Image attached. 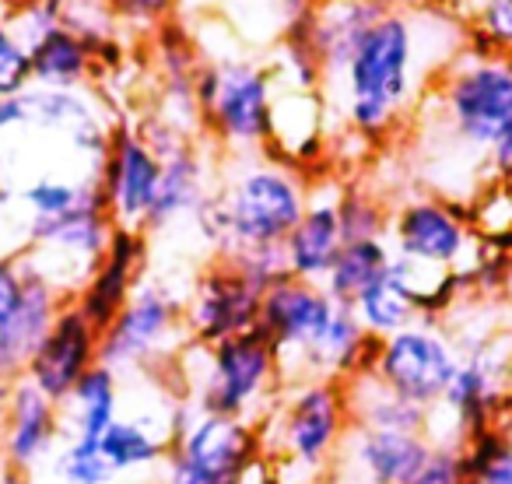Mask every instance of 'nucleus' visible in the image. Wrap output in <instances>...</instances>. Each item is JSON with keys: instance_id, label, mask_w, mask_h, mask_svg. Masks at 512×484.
<instances>
[{"instance_id": "nucleus-1", "label": "nucleus", "mask_w": 512, "mask_h": 484, "mask_svg": "<svg viewBox=\"0 0 512 484\" xmlns=\"http://www.w3.org/2000/svg\"><path fill=\"white\" fill-rule=\"evenodd\" d=\"M470 25L453 11L386 8L369 29L341 81V109L348 127L365 141H383L421 106L428 81L467 50Z\"/></svg>"}, {"instance_id": "nucleus-2", "label": "nucleus", "mask_w": 512, "mask_h": 484, "mask_svg": "<svg viewBox=\"0 0 512 484\" xmlns=\"http://www.w3.org/2000/svg\"><path fill=\"white\" fill-rule=\"evenodd\" d=\"M309 183L295 165L249 151L228 179L200 204L197 225L214 253L225 260L246 250L285 246L309 207Z\"/></svg>"}, {"instance_id": "nucleus-3", "label": "nucleus", "mask_w": 512, "mask_h": 484, "mask_svg": "<svg viewBox=\"0 0 512 484\" xmlns=\"http://www.w3.org/2000/svg\"><path fill=\"white\" fill-rule=\"evenodd\" d=\"M421 109H432V130L446 137L449 151L474 158L488 176L491 144L512 123V57L470 36L467 50L435 78Z\"/></svg>"}, {"instance_id": "nucleus-4", "label": "nucleus", "mask_w": 512, "mask_h": 484, "mask_svg": "<svg viewBox=\"0 0 512 484\" xmlns=\"http://www.w3.org/2000/svg\"><path fill=\"white\" fill-rule=\"evenodd\" d=\"M197 362L176 355V386L179 397L190 400L197 411L221 414V418L260 421L274 411L278 397L285 393V369L281 355L260 330L228 337L221 344H186Z\"/></svg>"}, {"instance_id": "nucleus-5", "label": "nucleus", "mask_w": 512, "mask_h": 484, "mask_svg": "<svg viewBox=\"0 0 512 484\" xmlns=\"http://www.w3.org/2000/svg\"><path fill=\"white\" fill-rule=\"evenodd\" d=\"M351 432L348 383L341 379H299L288 383L274 411L260 421L264 456L274 470L320 477Z\"/></svg>"}, {"instance_id": "nucleus-6", "label": "nucleus", "mask_w": 512, "mask_h": 484, "mask_svg": "<svg viewBox=\"0 0 512 484\" xmlns=\"http://www.w3.org/2000/svg\"><path fill=\"white\" fill-rule=\"evenodd\" d=\"M260 460H264L260 425L204 414L183 397L176 407V435L158 470V484H246Z\"/></svg>"}, {"instance_id": "nucleus-7", "label": "nucleus", "mask_w": 512, "mask_h": 484, "mask_svg": "<svg viewBox=\"0 0 512 484\" xmlns=\"http://www.w3.org/2000/svg\"><path fill=\"white\" fill-rule=\"evenodd\" d=\"M460 365L432 407L428 435L463 442L484 428L512 425V348L495 334L460 341Z\"/></svg>"}, {"instance_id": "nucleus-8", "label": "nucleus", "mask_w": 512, "mask_h": 484, "mask_svg": "<svg viewBox=\"0 0 512 484\" xmlns=\"http://www.w3.org/2000/svg\"><path fill=\"white\" fill-rule=\"evenodd\" d=\"M190 344L183 323V302L158 281H141L113 323L102 330L99 362L127 372H162Z\"/></svg>"}, {"instance_id": "nucleus-9", "label": "nucleus", "mask_w": 512, "mask_h": 484, "mask_svg": "<svg viewBox=\"0 0 512 484\" xmlns=\"http://www.w3.org/2000/svg\"><path fill=\"white\" fill-rule=\"evenodd\" d=\"M386 239L397 257L435 271H470L481 250L470 200L442 193H418L393 207Z\"/></svg>"}, {"instance_id": "nucleus-10", "label": "nucleus", "mask_w": 512, "mask_h": 484, "mask_svg": "<svg viewBox=\"0 0 512 484\" xmlns=\"http://www.w3.org/2000/svg\"><path fill=\"white\" fill-rule=\"evenodd\" d=\"M116 221L106 207V197H92L81 207H74L64 218L43 221L25 239V264L32 274L46 278L53 288L74 299L81 292L99 260L106 257L109 242H113Z\"/></svg>"}, {"instance_id": "nucleus-11", "label": "nucleus", "mask_w": 512, "mask_h": 484, "mask_svg": "<svg viewBox=\"0 0 512 484\" xmlns=\"http://www.w3.org/2000/svg\"><path fill=\"white\" fill-rule=\"evenodd\" d=\"M197 106L204 127L225 148L249 155L271 144L274 99L271 81L260 67L239 64V60L211 67L197 78Z\"/></svg>"}, {"instance_id": "nucleus-12", "label": "nucleus", "mask_w": 512, "mask_h": 484, "mask_svg": "<svg viewBox=\"0 0 512 484\" xmlns=\"http://www.w3.org/2000/svg\"><path fill=\"white\" fill-rule=\"evenodd\" d=\"M460 365V348L439 320H418L379 341L376 376L393 393L432 411Z\"/></svg>"}, {"instance_id": "nucleus-13", "label": "nucleus", "mask_w": 512, "mask_h": 484, "mask_svg": "<svg viewBox=\"0 0 512 484\" xmlns=\"http://www.w3.org/2000/svg\"><path fill=\"white\" fill-rule=\"evenodd\" d=\"M260 299L264 288L256 285L246 271L232 260L218 257L193 285L190 299L183 302V323L190 344H221L228 337H239L256 330L260 323Z\"/></svg>"}, {"instance_id": "nucleus-14", "label": "nucleus", "mask_w": 512, "mask_h": 484, "mask_svg": "<svg viewBox=\"0 0 512 484\" xmlns=\"http://www.w3.org/2000/svg\"><path fill=\"white\" fill-rule=\"evenodd\" d=\"M337 302L330 292L316 281L295 278V274H281L278 281L264 288L260 299V323L256 330L278 348L281 369H285V386L299 376V365L306 351L316 344L323 327L334 316Z\"/></svg>"}, {"instance_id": "nucleus-15", "label": "nucleus", "mask_w": 512, "mask_h": 484, "mask_svg": "<svg viewBox=\"0 0 512 484\" xmlns=\"http://www.w3.org/2000/svg\"><path fill=\"white\" fill-rule=\"evenodd\" d=\"M158 183H162V155L148 141V134L134 127H116L99 179L102 197H106L116 225L148 232Z\"/></svg>"}, {"instance_id": "nucleus-16", "label": "nucleus", "mask_w": 512, "mask_h": 484, "mask_svg": "<svg viewBox=\"0 0 512 484\" xmlns=\"http://www.w3.org/2000/svg\"><path fill=\"white\" fill-rule=\"evenodd\" d=\"M99 344H102V330L81 313L78 302L67 299L57 323H53L50 334L43 337L36 355L25 365V376L50 400L64 404L74 386L81 383V376L99 365Z\"/></svg>"}, {"instance_id": "nucleus-17", "label": "nucleus", "mask_w": 512, "mask_h": 484, "mask_svg": "<svg viewBox=\"0 0 512 484\" xmlns=\"http://www.w3.org/2000/svg\"><path fill=\"white\" fill-rule=\"evenodd\" d=\"M67 439L60 404L50 400L29 376H15L4 397V463L25 474H39Z\"/></svg>"}, {"instance_id": "nucleus-18", "label": "nucleus", "mask_w": 512, "mask_h": 484, "mask_svg": "<svg viewBox=\"0 0 512 484\" xmlns=\"http://www.w3.org/2000/svg\"><path fill=\"white\" fill-rule=\"evenodd\" d=\"M144 134H148V141L162 155V183H158V197L155 207H151L148 232L176 225L179 218H197L200 204L211 197L207 165L200 158V151L169 120L144 130Z\"/></svg>"}, {"instance_id": "nucleus-19", "label": "nucleus", "mask_w": 512, "mask_h": 484, "mask_svg": "<svg viewBox=\"0 0 512 484\" xmlns=\"http://www.w3.org/2000/svg\"><path fill=\"white\" fill-rule=\"evenodd\" d=\"M144 260H148V232L116 225L106 257L99 260L92 278H88L85 285H81V292L74 295L78 309L99 330H106L109 323L120 316V309L127 306L130 295H134V288L144 281L141 278Z\"/></svg>"}, {"instance_id": "nucleus-20", "label": "nucleus", "mask_w": 512, "mask_h": 484, "mask_svg": "<svg viewBox=\"0 0 512 484\" xmlns=\"http://www.w3.org/2000/svg\"><path fill=\"white\" fill-rule=\"evenodd\" d=\"M341 190L309 193V207L285 239V267L295 278H306L323 285L344 250V225H341Z\"/></svg>"}, {"instance_id": "nucleus-21", "label": "nucleus", "mask_w": 512, "mask_h": 484, "mask_svg": "<svg viewBox=\"0 0 512 484\" xmlns=\"http://www.w3.org/2000/svg\"><path fill=\"white\" fill-rule=\"evenodd\" d=\"M428 432H390V428L351 425L344 456L355 463L365 484H407L432 453Z\"/></svg>"}, {"instance_id": "nucleus-22", "label": "nucleus", "mask_w": 512, "mask_h": 484, "mask_svg": "<svg viewBox=\"0 0 512 484\" xmlns=\"http://www.w3.org/2000/svg\"><path fill=\"white\" fill-rule=\"evenodd\" d=\"M386 8L390 0H327V8H320L306 32L320 74H334V81L341 78L348 60L355 57V50Z\"/></svg>"}, {"instance_id": "nucleus-23", "label": "nucleus", "mask_w": 512, "mask_h": 484, "mask_svg": "<svg viewBox=\"0 0 512 484\" xmlns=\"http://www.w3.org/2000/svg\"><path fill=\"white\" fill-rule=\"evenodd\" d=\"M67 306V295L60 288H53L46 278L29 271V288L25 299L18 306V313L0 327V365L11 376H22L29 358L36 355V348L43 344V337L50 334V327L57 323L60 309Z\"/></svg>"}, {"instance_id": "nucleus-24", "label": "nucleus", "mask_w": 512, "mask_h": 484, "mask_svg": "<svg viewBox=\"0 0 512 484\" xmlns=\"http://www.w3.org/2000/svg\"><path fill=\"white\" fill-rule=\"evenodd\" d=\"M120 372L109 365H95L92 372L81 376V383L71 390V397L60 404L64 414V432L67 439H92L99 442L116 418L123 414V383Z\"/></svg>"}, {"instance_id": "nucleus-25", "label": "nucleus", "mask_w": 512, "mask_h": 484, "mask_svg": "<svg viewBox=\"0 0 512 484\" xmlns=\"http://www.w3.org/2000/svg\"><path fill=\"white\" fill-rule=\"evenodd\" d=\"M172 435H176V425L172 421L155 425V414H120L116 425L99 439V446L123 477L151 474V470H162Z\"/></svg>"}, {"instance_id": "nucleus-26", "label": "nucleus", "mask_w": 512, "mask_h": 484, "mask_svg": "<svg viewBox=\"0 0 512 484\" xmlns=\"http://www.w3.org/2000/svg\"><path fill=\"white\" fill-rule=\"evenodd\" d=\"M351 425L362 428H390V432H428L432 411L418 407L414 400L393 393L376 372L348 379Z\"/></svg>"}, {"instance_id": "nucleus-27", "label": "nucleus", "mask_w": 512, "mask_h": 484, "mask_svg": "<svg viewBox=\"0 0 512 484\" xmlns=\"http://www.w3.org/2000/svg\"><path fill=\"white\" fill-rule=\"evenodd\" d=\"M351 309H355L358 323H362L372 337H379V341L421 320L418 295H414L411 281H407L404 271L397 267V260H393L390 271H386L376 285H369L358 295Z\"/></svg>"}, {"instance_id": "nucleus-28", "label": "nucleus", "mask_w": 512, "mask_h": 484, "mask_svg": "<svg viewBox=\"0 0 512 484\" xmlns=\"http://www.w3.org/2000/svg\"><path fill=\"white\" fill-rule=\"evenodd\" d=\"M29 53H32V85H43V88H81L95 67L92 39L67 29V25L46 32Z\"/></svg>"}, {"instance_id": "nucleus-29", "label": "nucleus", "mask_w": 512, "mask_h": 484, "mask_svg": "<svg viewBox=\"0 0 512 484\" xmlns=\"http://www.w3.org/2000/svg\"><path fill=\"white\" fill-rule=\"evenodd\" d=\"M393 264V246L390 239H351L344 242L341 257L334 260L323 288L330 292V299L341 306H355V299L369 285H376Z\"/></svg>"}, {"instance_id": "nucleus-30", "label": "nucleus", "mask_w": 512, "mask_h": 484, "mask_svg": "<svg viewBox=\"0 0 512 484\" xmlns=\"http://www.w3.org/2000/svg\"><path fill=\"white\" fill-rule=\"evenodd\" d=\"M39 474H50L53 484H120L123 477L92 439H64Z\"/></svg>"}, {"instance_id": "nucleus-31", "label": "nucleus", "mask_w": 512, "mask_h": 484, "mask_svg": "<svg viewBox=\"0 0 512 484\" xmlns=\"http://www.w3.org/2000/svg\"><path fill=\"white\" fill-rule=\"evenodd\" d=\"M463 460L467 484H512V446L505 428H484L463 439Z\"/></svg>"}, {"instance_id": "nucleus-32", "label": "nucleus", "mask_w": 512, "mask_h": 484, "mask_svg": "<svg viewBox=\"0 0 512 484\" xmlns=\"http://www.w3.org/2000/svg\"><path fill=\"white\" fill-rule=\"evenodd\" d=\"M341 225H344V239H383L390 232V211L386 204L369 190H358V186H348L341 190Z\"/></svg>"}, {"instance_id": "nucleus-33", "label": "nucleus", "mask_w": 512, "mask_h": 484, "mask_svg": "<svg viewBox=\"0 0 512 484\" xmlns=\"http://www.w3.org/2000/svg\"><path fill=\"white\" fill-rule=\"evenodd\" d=\"M25 88H32V53L8 22H0V102Z\"/></svg>"}, {"instance_id": "nucleus-34", "label": "nucleus", "mask_w": 512, "mask_h": 484, "mask_svg": "<svg viewBox=\"0 0 512 484\" xmlns=\"http://www.w3.org/2000/svg\"><path fill=\"white\" fill-rule=\"evenodd\" d=\"M470 36L481 39L488 50L512 57V0H477Z\"/></svg>"}, {"instance_id": "nucleus-35", "label": "nucleus", "mask_w": 512, "mask_h": 484, "mask_svg": "<svg viewBox=\"0 0 512 484\" xmlns=\"http://www.w3.org/2000/svg\"><path fill=\"white\" fill-rule=\"evenodd\" d=\"M407 484H467V460H463V442L435 439L428 460Z\"/></svg>"}, {"instance_id": "nucleus-36", "label": "nucleus", "mask_w": 512, "mask_h": 484, "mask_svg": "<svg viewBox=\"0 0 512 484\" xmlns=\"http://www.w3.org/2000/svg\"><path fill=\"white\" fill-rule=\"evenodd\" d=\"M29 288V264L22 253H0V327L18 313Z\"/></svg>"}, {"instance_id": "nucleus-37", "label": "nucleus", "mask_w": 512, "mask_h": 484, "mask_svg": "<svg viewBox=\"0 0 512 484\" xmlns=\"http://www.w3.org/2000/svg\"><path fill=\"white\" fill-rule=\"evenodd\" d=\"M488 179H498V183H509L512 179V123L498 134V141L491 144L488 151Z\"/></svg>"}, {"instance_id": "nucleus-38", "label": "nucleus", "mask_w": 512, "mask_h": 484, "mask_svg": "<svg viewBox=\"0 0 512 484\" xmlns=\"http://www.w3.org/2000/svg\"><path fill=\"white\" fill-rule=\"evenodd\" d=\"M113 4L134 22H151V18H162L169 11L172 0H113Z\"/></svg>"}, {"instance_id": "nucleus-39", "label": "nucleus", "mask_w": 512, "mask_h": 484, "mask_svg": "<svg viewBox=\"0 0 512 484\" xmlns=\"http://www.w3.org/2000/svg\"><path fill=\"white\" fill-rule=\"evenodd\" d=\"M246 484H278V470L271 467V460H267V456L260 463H256V470L249 474Z\"/></svg>"}, {"instance_id": "nucleus-40", "label": "nucleus", "mask_w": 512, "mask_h": 484, "mask_svg": "<svg viewBox=\"0 0 512 484\" xmlns=\"http://www.w3.org/2000/svg\"><path fill=\"white\" fill-rule=\"evenodd\" d=\"M0 484H39L32 474H25V470H15L8 467V463H0Z\"/></svg>"}, {"instance_id": "nucleus-41", "label": "nucleus", "mask_w": 512, "mask_h": 484, "mask_svg": "<svg viewBox=\"0 0 512 484\" xmlns=\"http://www.w3.org/2000/svg\"><path fill=\"white\" fill-rule=\"evenodd\" d=\"M0 463H4V400H0Z\"/></svg>"}, {"instance_id": "nucleus-42", "label": "nucleus", "mask_w": 512, "mask_h": 484, "mask_svg": "<svg viewBox=\"0 0 512 484\" xmlns=\"http://www.w3.org/2000/svg\"><path fill=\"white\" fill-rule=\"evenodd\" d=\"M505 435H509V446H512V425H509V428H505Z\"/></svg>"}, {"instance_id": "nucleus-43", "label": "nucleus", "mask_w": 512, "mask_h": 484, "mask_svg": "<svg viewBox=\"0 0 512 484\" xmlns=\"http://www.w3.org/2000/svg\"><path fill=\"white\" fill-rule=\"evenodd\" d=\"M509 186H512V179H509Z\"/></svg>"}]
</instances>
